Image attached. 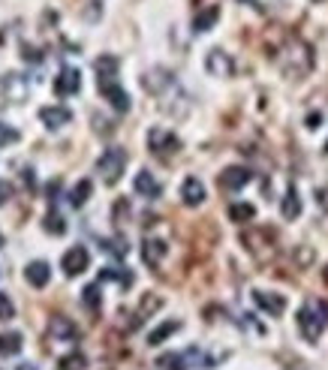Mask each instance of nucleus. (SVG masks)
I'll use <instances>...</instances> for the list:
<instances>
[{
	"label": "nucleus",
	"mask_w": 328,
	"mask_h": 370,
	"mask_svg": "<svg viewBox=\"0 0 328 370\" xmlns=\"http://www.w3.org/2000/svg\"><path fill=\"white\" fill-rule=\"evenodd\" d=\"M21 57H24V61H30V63L43 61V54H39V48H34V45H28V43H24V45H21Z\"/></svg>",
	"instance_id": "nucleus-33"
},
{
	"label": "nucleus",
	"mask_w": 328,
	"mask_h": 370,
	"mask_svg": "<svg viewBox=\"0 0 328 370\" xmlns=\"http://www.w3.org/2000/svg\"><path fill=\"white\" fill-rule=\"evenodd\" d=\"M19 370H37V367H30V364H21Z\"/></svg>",
	"instance_id": "nucleus-37"
},
{
	"label": "nucleus",
	"mask_w": 328,
	"mask_h": 370,
	"mask_svg": "<svg viewBox=\"0 0 328 370\" xmlns=\"http://www.w3.org/2000/svg\"><path fill=\"white\" fill-rule=\"evenodd\" d=\"M280 214H283V220H298V214H301V199H298V193H295V187H292V190H286L283 205H280Z\"/></svg>",
	"instance_id": "nucleus-24"
},
{
	"label": "nucleus",
	"mask_w": 328,
	"mask_h": 370,
	"mask_svg": "<svg viewBox=\"0 0 328 370\" xmlns=\"http://www.w3.org/2000/svg\"><path fill=\"white\" fill-rule=\"evenodd\" d=\"M181 202L187 205V208H199V205L205 202V184L199 178H187L181 184Z\"/></svg>",
	"instance_id": "nucleus-17"
},
{
	"label": "nucleus",
	"mask_w": 328,
	"mask_h": 370,
	"mask_svg": "<svg viewBox=\"0 0 328 370\" xmlns=\"http://www.w3.org/2000/svg\"><path fill=\"white\" fill-rule=\"evenodd\" d=\"M133 187H136L139 196H145V199H160V193H163V184L151 175V172H139L136 181H133Z\"/></svg>",
	"instance_id": "nucleus-18"
},
{
	"label": "nucleus",
	"mask_w": 328,
	"mask_h": 370,
	"mask_svg": "<svg viewBox=\"0 0 328 370\" xmlns=\"http://www.w3.org/2000/svg\"><path fill=\"white\" fill-rule=\"evenodd\" d=\"M96 88H100V94L109 100V105L114 112H121V114L130 112V94L118 85V76L114 79H96Z\"/></svg>",
	"instance_id": "nucleus-6"
},
{
	"label": "nucleus",
	"mask_w": 328,
	"mask_h": 370,
	"mask_svg": "<svg viewBox=\"0 0 328 370\" xmlns=\"http://www.w3.org/2000/svg\"><path fill=\"white\" fill-rule=\"evenodd\" d=\"M91 190H94V184L88 178H81L79 184L70 190V205H72V208H81V205L91 199Z\"/></svg>",
	"instance_id": "nucleus-26"
},
{
	"label": "nucleus",
	"mask_w": 328,
	"mask_h": 370,
	"mask_svg": "<svg viewBox=\"0 0 328 370\" xmlns=\"http://www.w3.org/2000/svg\"><path fill=\"white\" fill-rule=\"evenodd\" d=\"M10 196H12V187H10V184H3V181H0V205H3L6 199H10Z\"/></svg>",
	"instance_id": "nucleus-35"
},
{
	"label": "nucleus",
	"mask_w": 328,
	"mask_h": 370,
	"mask_svg": "<svg viewBox=\"0 0 328 370\" xmlns=\"http://www.w3.org/2000/svg\"><path fill=\"white\" fill-rule=\"evenodd\" d=\"M39 121H43L48 130H61L72 121V112L67 105H45V109H39Z\"/></svg>",
	"instance_id": "nucleus-12"
},
{
	"label": "nucleus",
	"mask_w": 328,
	"mask_h": 370,
	"mask_svg": "<svg viewBox=\"0 0 328 370\" xmlns=\"http://www.w3.org/2000/svg\"><path fill=\"white\" fill-rule=\"evenodd\" d=\"M250 181H253V172H250V169H244V166H229L226 172H220L217 184H220V190L235 193V190H241V187H247Z\"/></svg>",
	"instance_id": "nucleus-9"
},
{
	"label": "nucleus",
	"mask_w": 328,
	"mask_h": 370,
	"mask_svg": "<svg viewBox=\"0 0 328 370\" xmlns=\"http://www.w3.org/2000/svg\"><path fill=\"white\" fill-rule=\"evenodd\" d=\"M12 316H15V304L10 301V295L6 292H0V319L6 322V319H12Z\"/></svg>",
	"instance_id": "nucleus-32"
},
{
	"label": "nucleus",
	"mask_w": 328,
	"mask_h": 370,
	"mask_svg": "<svg viewBox=\"0 0 328 370\" xmlns=\"http://www.w3.org/2000/svg\"><path fill=\"white\" fill-rule=\"evenodd\" d=\"M217 19H220V6L217 3L205 6V10H199V12L193 15V30H196V34H205V30L214 28Z\"/></svg>",
	"instance_id": "nucleus-19"
},
{
	"label": "nucleus",
	"mask_w": 328,
	"mask_h": 370,
	"mask_svg": "<svg viewBox=\"0 0 328 370\" xmlns=\"http://www.w3.org/2000/svg\"><path fill=\"white\" fill-rule=\"evenodd\" d=\"M105 280H114V283H121L124 289H130L133 286V271H127V268H103L100 271V283H105Z\"/></svg>",
	"instance_id": "nucleus-22"
},
{
	"label": "nucleus",
	"mask_w": 328,
	"mask_h": 370,
	"mask_svg": "<svg viewBox=\"0 0 328 370\" xmlns=\"http://www.w3.org/2000/svg\"><path fill=\"white\" fill-rule=\"evenodd\" d=\"M103 250L112 253V256H118V259H124L130 253V247H127L124 238H109V241H103Z\"/></svg>",
	"instance_id": "nucleus-29"
},
{
	"label": "nucleus",
	"mask_w": 328,
	"mask_h": 370,
	"mask_svg": "<svg viewBox=\"0 0 328 370\" xmlns=\"http://www.w3.org/2000/svg\"><path fill=\"white\" fill-rule=\"evenodd\" d=\"M21 349H24V337H21L19 331L0 334V356H3V358H12V356H19Z\"/></svg>",
	"instance_id": "nucleus-20"
},
{
	"label": "nucleus",
	"mask_w": 328,
	"mask_h": 370,
	"mask_svg": "<svg viewBox=\"0 0 328 370\" xmlns=\"http://www.w3.org/2000/svg\"><path fill=\"white\" fill-rule=\"evenodd\" d=\"M61 370H88V358L81 352H70L61 358Z\"/></svg>",
	"instance_id": "nucleus-28"
},
{
	"label": "nucleus",
	"mask_w": 328,
	"mask_h": 370,
	"mask_svg": "<svg viewBox=\"0 0 328 370\" xmlns=\"http://www.w3.org/2000/svg\"><path fill=\"white\" fill-rule=\"evenodd\" d=\"M48 337L52 340H57V343H72V340H79L81 337V331H79V325L72 322L70 316H52L48 319Z\"/></svg>",
	"instance_id": "nucleus-8"
},
{
	"label": "nucleus",
	"mask_w": 328,
	"mask_h": 370,
	"mask_svg": "<svg viewBox=\"0 0 328 370\" xmlns=\"http://www.w3.org/2000/svg\"><path fill=\"white\" fill-rule=\"evenodd\" d=\"M0 247H3V235H0Z\"/></svg>",
	"instance_id": "nucleus-39"
},
{
	"label": "nucleus",
	"mask_w": 328,
	"mask_h": 370,
	"mask_svg": "<svg viewBox=\"0 0 328 370\" xmlns=\"http://www.w3.org/2000/svg\"><path fill=\"white\" fill-rule=\"evenodd\" d=\"M178 328H181V322H178V319H169V322L157 325V328H154L151 334H147V347H160V343L166 340V337H172V334H175Z\"/></svg>",
	"instance_id": "nucleus-23"
},
{
	"label": "nucleus",
	"mask_w": 328,
	"mask_h": 370,
	"mask_svg": "<svg viewBox=\"0 0 328 370\" xmlns=\"http://www.w3.org/2000/svg\"><path fill=\"white\" fill-rule=\"evenodd\" d=\"M253 301L259 304L262 310H265L268 316H280L286 310V298L277 292H265V289H253Z\"/></svg>",
	"instance_id": "nucleus-13"
},
{
	"label": "nucleus",
	"mask_w": 328,
	"mask_h": 370,
	"mask_svg": "<svg viewBox=\"0 0 328 370\" xmlns=\"http://www.w3.org/2000/svg\"><path fill=\"white\" fill-rule=\"evenodd\" d=\"M244 3H253V6H259V3H256V0H244Z\"/></svg>",
	"instance_id": "nucleus-38"
},
{
	"label": "nucleus",
	"mask_w": 328,
	"mask_h": 370,
	"mask_svg": "<svg viewBox=\"0 0 328 370\" xmlns=\"http://www.w3.org/2000/svg\"><path fill=\"white\" fill-rule=\"evenodd\" d=\"M325 151H328V145H325Z\"/></svg>",
	"instance_id": "nucleus-41"
},
{
	"label": "nucleus",
	"mask_w": 328,
	"mask_h": 370,
	"mask_svg": "<svg viewBox=\"0 0 328 370\" xmlns=\"http://www.w3.org/2000/svg\"><path fill=\"white\" fill-rule=\"evenodd\" d=\"M21 138V133L15 127H10V123H0V147H10Z\"/></svg>",
	"instance_id": "nucleus-30"
},
{
	"label": "nucleus",
	"mask_w": 328,
	"mask_h": 370,
	"mask_svg": "<svg viewBox=\"0 0 328 370\" xmlns=\"http://www.w3.org/2000/svg\"><path fill=\"white\" fill-rule=\"evenodd\" d=\"M316 205L322 211H328V187H319V190H316Z\"/></svg>",
	"instance_id": "nucleus-34"
},
{
	"label": "nucleus",
	"mask_w": 328,
	"mask_h": 370,
	"mask_svg": "<svg viewBox=\"0 0 328 370\" xmlns=\"http://www.w3.org/2000/svg\"><path fill=\"white\" fill-rule=\"evenodd\" d=\"M24 280H28L34 289H43V286L52 280V265L43 259H37V262H30L28 268H24Z\"/></svg>",
	"instance_id": "nucleus-16"
},
{
	"label": "nucleus",
	"mask_w": 328,
	"mask_h": 370,
	"mask_svg": "<svg viewBox=\"0 0 328 370\" xmlns=\"http://www.w3.org/2000/svg\"><path fill=\"white\" fill-rule=\"evenodd\" d=\"M298 331L301 337H305L307 343H316L319 337H322V331L328 328V301L322 298H307L305 304H301L298 310Z\"/></svg>",
	"instance_id": "nucleus-2"
},
{
	"label": "nucleus",
	"mask_w": 328,
	"mask_h": 370,
	"mask_svg": "<svg viewBox=\"0 0 328 370\" xmlns=\"http://www.w3.org/2000/svg\"><path fill=\"white\" fill-rule=\"evenodd\" d=\"M127 169V151L124 147H105L100 154V160H96V172H100V178L105 184H118L121 175H124Z\"/></svg>",
	"instance_id": "nucleus-4"
},
{
	"label": "nucleus",
	"mask_w": 328,
	"mask_h": 370,
	"mask_svg": "<svg viewBox=\"0 0 328 370\" xmlns=\"http://www.w3.org/2000/svg\"><path fill=\"white\" fill-rule=\"evenodd\" d=\"M81 304H85L88 310H94V314H100V307H103L100 280H96V283H91V286H85V289H81Z\"/></svg>",
	"instance_id": "nucleus-25"
},
{
	"label": "nucleus",
	"mask_w": 328,
	"mask_h": 370,
	"mask_svg": "<svg viewBox=\"0 0 328 370\" xmlns=\"http://www.w3.org/2000/svg\"><path fill=\"white\" fill-rule=\"evenodd\" d=\"M88 265H91V253H88V247H70L67 253H63V259H61V268H63V274L67 277H79V274H85Z\"/></svg>",
	"instance_id": "nucleus-7"
},
{
	"label": "nucleus",
	"mask_w": 328,
	"mask_h": 370,
	"mask_svg": "<svg viewBox=\"0 0 328 370\" xmlns=\"http://www.w3.org/2000/svg\"><path fill=\"white\" fill-rule=\"evenodd\" d=\"M205 70L217 79H229L235 72V61L226 52H220V48H211L208 57H205Z\"/></svg>",
	"instance_id": "nucleus-11"
},
{
	"label": "nucleus",
	"mask_w": 328,
	"mask_h": 370,
	"mask_svg": "<svg viewBox=\"0 0 328 370\" xmlns=\"http://www.w3.org/2000/svg\"><path fill=\"white\" fill-rule=\"evenodd\" d=\"M166 253H169V244L160 241V238H145L142 241V259L151 268H160V262L166 259Z\"/></svg>",
	"instance_id": "nucleus-15"
},
{
	"label": "nucleus",
	"mask_w": 328,
	"mask_h": 370,
	"mask_svg": "<svg viewBox=\"0 0 328 370\" xmlns=\"http://www.w3.org/2000/svg\"><path fill=\"white\" fill-rule=\"evenodd\" d=\"M271 57L289 79H305L314 70V52L301 37L277 34V43L271 45Z\"/></svg>",
	"instance_id": "nucleus-1"
},
{
	"label": "nucleus",
	"mask_w": 328,
	"mask_h": 370,
	"mask_svg": "<svg viewBox=\"0 0 328 370\" xmlns=\"http://www.w3.org/2000/svg\"><path fill=\"white\" fill-rule=\"evenodd\" d=\"M314 3H322V0H314Z\"/></svg>",
	"instance_id": "nucleus-40"
},
{
	"label": "nucleus",
	"mask_w": 328,
	"mask_h": 370,
	"mask_svg": "<svg viewBox=\"0 0 328 370\" xmlns=\"http://www.w3.org/2000/svg\"><path fill=\"white\" fill-rule=\"evenodd\" d=\"M81 90V72L76 67H63L54 76V94L57 96H76Z\"/></svg>",
	"instance_id": "nucleus-10"
},
{
	"label": "nucleus",
	"mask_w": 328,
	"mask_h": 370,
	"mask_svg": "<svg viewBox=\"0 0 328 370\" xmlns=\"http://www.w3.org/2000/svg\"><path fill=\"white\" fill-rule=\"evenodd\" d=\"M253 217H256V208L250 202H235L229 208V220H235V223H250Z\"/></svg>",
	"instance_id": "nucleus-27"
},
{
	"label": "nucleus",
	"mask_w": 328,
	"mask_h": 370,
	"mask_svg": "<svg viewBox=\"0 0 328 370\" xmlns=\"http://www.w3.org/2000/svg\"><path fill=\"white\" fill-rule=\"evenodd\" d=\"M118 67H121V61L114 54H100L96 57V63H94L96 79H114L118 76Z\"/></svg>",
	"instance_id": "nucleus-21"
},
{
	"label": "nucleus",
	"mask_w": 328,
	"mask_h": 370,
	"mask_svg": "<svg viewBox=\"0 0 328 370\" xmlns=\"http://www.w3.org/2000/svg\"><path fill=\"white\" fill-rule=\"evenodd\" d=\"M0 94L10 103H21L28 96V81L21 76H15V72H10V76H3V81H0Z\"/></svg>",
	"instance_id": "nucleus-14"
},
{
	"label": "nucleus",
	"mask_w": 328,
	"mask_h": 370,
	"mask_svg": "<svg viewBox=\"0 0 328 370\" xmlns=\"http://www.w3.org/2000/svg\"><path fill=\"white\" fill-rule=\"evenodd\" d=\"M45 229H48V232H52V235H63V232H67V223H63V217H61V214H48V217H45Z\"/></svg>",
	"instance_id": "nucleus-31"
},
{
	"label": "nucleus",
	"mask_w": 328,
	"mask_h": 370,
	"mask_svg": "<svg viewBox=\"0 0 328 370\" xmlns=\"http://www.w3.org/2000/svg\"><path fill=\"white\" fill-rule=\"evenodd\" d=\"M241 244L247 247V253L256 262H271L277 256V238L271 229H250L241 235Z\"/></svg>",
	"instance_id": "nucleus-3"
},
{
	"label": "nucleus",
	"mask_w": 328,
	"mask_h": 370,
	"mask_svg": "<svg viewBox=\"0 0 328 370\" xmlns=\"http://www.w3.org/2000/svg\"><path fill=\"white\" fill-rule=\"evenodd\" d=\"M319 121H322V114H319V112L307 114V130H316V127H319Z\"/></svg>",
	"instance_id": "nucleus-36"
},
{
	"label": "nucleus",
	"mask_w": 328,
	"mask_h": 370,
	"mask_svg": "<svg viewBox=\"0 0 328 370\" xmlns=\"http://www.w3.org/2000/svg\"><path fill=\"white\" fill-rule=\"evenodd\" d=\"M147 147H151V154H157V157H172V154H178V147H181V138L166 127H154L151 133H147Z\"/></svg>",
	"instance_id": "nucleus-5"
}]
</instances>
